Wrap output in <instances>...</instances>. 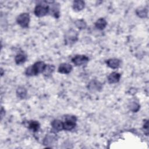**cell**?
<instances>
[{
	"mask_svg": "<svg viewBox=\"0 0 149 149\" xmlns=\"http://www.w3.org/2000/svg\"><path fill=\"white\" fill-rule=\"evenodd\" d=\"M17 23L23 28H27L30 23V15L27 13L19 15L16 19Z\"/></svg>",
	"mask_w": 149,
	"mask_h": 149,
	"instance_id": "3957f363",
	"label": "cell"
},
{
	"mask_svg": "<svg viewBox=\"0 0 149 149\" xmlns=\"http://www.w3.org/2000/svg\"><path fill=\"white\" fill-rule=\"evenodd\" d=\"M34 14L38 17H42L49 13V6L44 5L38 4L34 9Z\"/></svg>",
	"mask_w": 149,
	"mask_h": 149,
	"instance_id": "277c9868",
	"label": "cell"
},
{
	"mask_svg": "<svg viewBox=\"0 0 149 149\" xmlns=\"http://www.w3.org/2000/svg\"><path fill=\"white\" fill-rule=\"evenodd\" d=\"M51 126L55 131L59 132L63 130V122L59 119H55L51 122Z\"/></svg>",
	"mask_w": 149,
	"mask_h": 149,
	"instance_id": "7c38bea8",
	"label": "cell"
},
{
	"mask_svg": "<svg viewBox=\"0 0 149 149\" xmlns=\"http://www.w3.org/2000/svg\"><path fill=\"white\" fill-rule=\"evenodd\" d=\"M85 3L83 1L77 0L74 1L73 3V8L75 11H80L83 10L84 8Z\"/></svg>",
	"mask_w": 149,
	"mask_h": 149,
	"instance_id": "4fadbf2b",
	"label": "cell"
},
{
	"mask_svg": "<svg viewBox=\"0 0 149 149\" xmlns=\"http://www.w3.org/2000/svg\"><path fill=\"white\" fill-rule=\"evenodd\" d=\"M102 84L95 80H91L88 84V88L91 91H100L102 89Z\"/></svg>",
	"mask_w": 149,
	"mask_h": 149,
	"instance_id": "8992f818",
	"label": "cell"
},
{
	"mask_svg": "<svg viewBox=\"0 0 149 149\" xmlns=\"http://www.w3.org/2000/svg\"><path fill=\"white\" fill-rule=\"evenodd\" d=\"M77 118L73 115H66L65 118V122H63V130H71L76 126V122Z\"/></svg>",
	"mask_w": 149,
	"mask_h": 149,
	"instance_id": "6da1fadb",
	"label": "cell"
},
{
	"mask_svg": "<svg viewBox=\"0 0 149 149\" xmlns=\"http://www.w3.org/2000/svg\"><path fill=\"white\" fill-rule=\"evenodd\" d=\"M25 74L27 75V76H36L37 75L36 72L35 71L34 69L33 68V66H30L29 67H28L26 69V71H25Z\"/></svg>",
	"mask_w": 149,
	"mask_h": 149,
	"instance_id": "603a6c76",
	"label": "cell"
},
{
	"mask_svg": "<svg viewBox=\"0 0 149 149\" xmlns=\"http://www.w3.org/2000/svg\"><path fill=\"white\" fill-rule=\"evenodd\" d=\"M76 26L80 30H83L86 29L87 26L86 22L83 19H78L75 21L74 23Z\"/></svg>",
	"mask_w": 149,
	"mask_h": 149,
	"instance_id": "7402d4cb",
	"label": "cell"
},
{
	"mask_svg": "<svg viewBox=\"0 0 149 149\" xmlns=\"http://www.w3.org/2000/svg\"><path fill=\"white\" fill-rule=\"evenodd\" d=\"M120 78V74L116 72H112L108 76V81L110 84H113L118 83Z\"/></svg>",
	"mask_w": 149,
	"mask_h": 149,
	"instance_id": "ba28073f",
	"label": "cell"
},
{
	"mask_svg": "<svg viewBox=\"0 0 149 149\" xmlns=\"http://www.w3.org/2000/svg\"><path fill=\"white\" fill-rule=\"evenodd\" d=\"M26 60V56L23 54H19L16 55L15 61L16 64L20 65L23 63Z\"/></svg>",
	"mask_w": 149,
	"mask_h": 149,
	"instance_id": "ffe728a7",
	"label": "cell"
},
{
	"mask_svg": "<svg viewBox=\"0 0 149 149\" xmlns=\"http://www.w3.org/2000/svg\"><path fill=\"white\" fill-rule=\"evenodd\" d=\"M72 70L71 65L67 63H62L60 64L58 68V72L62 74H68Z\"/></svg>",
	"mask_w": 149,
	"mask_h": 149,
	"instance_id": "52a82bcc",
	"label": "cell"
},
{
	"mask_svg": "<svg viewBox=\"0 0 149 149\" xmlns=\"http://www.w3.org/2000/svg\"><path fill=\"white\" fill-rule=\"evenodd\" d=\"M108 66L112 69H117L119 67L120 64V61L116 58L109 59L106 61Z\"/></svg>",
	"mask_w": 149,
	"mask_h": 149,
	"instance_id": "30bf717a",
	"label": "cell"
},
{
	"mask_svg": "<svg viewBox=\"0 0 149 149\" xmlns=\"http://www.w3.org/2000/svg\"><path fill=\"white\" fill-rule=\"evenodd\" d=\"M136 13L139 17L141 18H144L147 16L148 10L144 7H139L136 9Z\"/></svg>",
	"mask_w": 149,
	"mask_h": 149,
	"instance_id": "e0dca14e",
	"label": "cell"
},
{
	"mask_svg": "<svg viewBox=\"0 0 149 149\" xmlns=\"http://www.w3.org/2000/svg\"><path fill=\"white\" fill-rule=\"evenodd\" d=\"M29 128L33 132H37L40 128V123L36 120L31 121L29 124Z\"/></svg>",
	"mask_w": 149,
	"mask_h": 149,
	"instance_id": "44dd1931",
	"label": "cell"
},
{
	"mask_svg": "<svg viewBox=\"0 0 149 149\" xmlns=\"http://www.w3.org/2000/svg\"><path fill=\"white\" fill-rule=\"evenodd\" d=\"M128 107L129 108V109L133 112H137L140 107V104L138 103V102H136V101H132L130 102H129V105H128Z\"/></svg>",
	"mask_w": 149,
	"mask_h": 149,
	"instance_id": "d6986e66",
	"label": "cell"
},
{
	"mask_svg": "<svg viewBox=\"0 0 149 149\" xmlns=\"http://www.w3.org/2000/svg\"><path fill=\"white\" fill-rule=\"evenodd\" d=\"M33 68L34 69L35 71L36 72L37 74H39L43 72L45 66H46V64L42 61H38V62H36L35 63H34L33 65Z\"/></svg>",
	"mask_w": 149,
	"mask_h": 149,
	"instance_id": "9c48e42d",
	"label": "cell"
},
{
	"mask_svg": "<svg viewBox=\"0 0 149 149\" xmlns=\"http://www.w3.org/2000/svg\"><path fill=\"white\" fill-rule=\"evenodd\" d=\"M78 33L73 29L69 30L65 34V41L66 44H72L74 43L78 39Z\"/></svg>",
	"mask_w": 149,
	"mask_h": 149,
	"instance_id": "7a4b0ae2",
	"label": "cell"
},
{
	"mask_svg": "<svg viewBox=\"0 0 149 149\" xmlns=\"http://www.w3.org/2000/svg\"><path fill=\"white\" fill-rule=\"evenodd\" d=\"M17 97L20 99H24L27 95V90L23 86L19 87L16 90Z\"/></svg>",
	"mask_w": 149,
	"mask_h": 149,
	"instance_id": "2e32d148",
	"label": "cell"
},
{
	"mask_svg": "<svg viewBox=\"0 0 149 149\" xmlns=\"http://www.w3.org/2000/svg\"><path fill=\"white\" fill-rule=\"evenodd\" d=\"M49 12L52 13L55 17H58L59 16V4L53 2L51 3V7L49 8Z\"/></svg>",
	"mask_w": 149,
	"mask_h": 149,
	"instance_id": "8fae6325",
	"label": "cell"
},
{
	"mask_svg": "<svg viewBox=\"0 0 149 149\" xmlns=\"http://www.w3.org/2000/svg\"><path fill=\"white\" fill-rule=\"evenodd\" d=\"M56 140V137L54 134H47L44 139L43 144L45 146L52 144Z\"/></svg>",
	"mask_w": 149,
	"mask_h": 149,
	"instance_id": "9a60e30c",
	"label": "cell"
},
{
	"mask_svg": "<svg viewBox=\"0 0 149 149\" xmlns=\"http://www.w3.org/2000/svg\"><path fill=\"white\" fill-rule=\"evenodd\" d=\"M143 128H144V130H145L146 131H147V133H148V120H146V122L144 123Z\"/></svg>",
	"mask_w": 149,
	"mask_h": 149,
	"instance_id": "cb8c5ba5",
	"label": "cell"
},
{
	"mask_svg": "<svg viewBox=\"0 0 149 149\" xmlns=\"http://www.w3.org/2000/svg\"><path fill=\"white\" fill-rule=\"evenodd\" d=\"M88 58L84 55H76L72 59V62L77 66H82L88 62Z\"/></svg>",
	"mask_w": 149,
	"mask_h": 149,
	"instance_id": "5b68a950",
	"label": "cell"
},
{
	"mask_svg": "<svg viewBox=\"0 0 149 149\" xmlns=\"http://www.w3.org/2000/svg\"><path fill=\"white\" fill-rule=\"evenodd\" d=\"M55 70V66L53 65H46V66L42 72V74L48 77Z\"/></svg>",
	"mask_w": 149,
	"mask_h": 149,
	"instance_id": "ac0fdd59",
	"label": "cell"
},
{
	"mask_svg": "<svg viewBox=\"0 0 149 149\" xmlns=\"http://www.w3.org/2000/svg\"><path fill=\"white\" fill-rule=\"evenodd\" d=\"M107 24V22L104 18H100L98 19L95 23V27L100 30L104 29Z\"/></svg>",
	"mask_w": 149,
	"mask_h": 149,
	"instance_id": "5bb4252c",
	"label": "cell"
}]
</instances>
